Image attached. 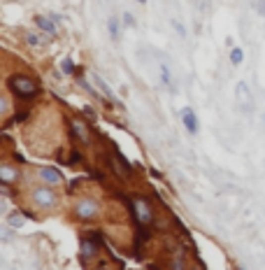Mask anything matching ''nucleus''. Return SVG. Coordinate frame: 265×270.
Segmentation results:
<instances>
[{
  "label": "nucleus",
  "instance_id": "obj_1",
  "mask_svg": "<svg viewBox=\"0 0 265 270\" xmlns=\"http://www.w3.org/2000/svg\"><path fill=\"white\" fill-rule=\"evenodd\" d=\"M7 89L12 91V96L21 98V101H31L40 93V82H35L28 75H12L7 79Z\"/></svg>",
  "mask_w": 265,
  "mask_h": 270
},
{
  "label": "nucleus",
  "instance_id": "obj_2",
  "mask_svg": "<svg viewBox=\"0 0 265 270\" xmlns=\"http://www.w3.org/2000/svg\"><path fill=\"white\" fill-rule=\"evenodd\" d=\"M75 216L79 221H96L100 216V203L93 201V198H79L72 208Z\"/></svg>",
  "mask_w": 265,
  "mask_h": 270
},
{
  "label": "nucleus",
  "instance_id": "obj_3",
  "mask_svg": "<svg viewBox=\"0 0 265 270\" xmlns=\"http://www.w3.org/2000/svg\"><path fill=\"white\" fill-rule=\"evenodd\" d=\"M31 198L33 203L38 205V208L42 210H53L56 208V203H58V198H56V191H52V186H35L31 191Z\"/></svg>",
  "mask_w": 265,
  "mask_h": 270
},
{
  "label": "nucleus",
  "instance_id": "obj_4",
  "mask_svg": "<svg viewBox=\"0 0 265 270\" xmlns=\"http://www.w3.org/2000/svg\"><path fill=\"white\" fill-rule=\"evenodd\" d=\"M133 205V212H135V219L140 226H152L154 224V208L149 205V201H144V198H133L130 201Z\"/></svg>",
  "mask_w": 265,
  "mask_h": 270
},
{
  "label": "nucleus",
  "instance_id": "obj_5",
  "mask_svg": "<svg viewBox=\"0 0 265 270\" xmlns=\"http://www.w3.org/2000/svg\"><path fill=\"white\" fill-rule=\"evenodd\" d=\"M100 254V242L96 235H84L82 242H79V256H82L84 263L93 261V259H98Z\"/></svg>",
  "mask_w": 265,
  "mask_h": 270
},
{
  "label": "nucleus",
  "instance_id": "obj_6",
  "mask_svg": "<svg viewBox=\"0 0 265 270\" xmlns=\"http://www.w3.org/2000/svg\"><path fill=\"white\" fill-rule=\"evenodd\" d=\"M38 177L42 179L47 186H61L63 184L61 170L53 168V165H42V168H38Z\"/></svg>",
  "mask_w": 265,
  "mask_h": 270
},
{
  "label": "nucleus",
  "instance_id": "obj_7",
  "mask_svg": "<svg viewBox=\"0 0 265 270\" xmlns=\"http://www.w3.org/2000/svg\"><path fill=\"white\" fill-rule=\"evenodd\" d=\"M70 131H72V135H75L82 145H89V142H91V131H89V126L84 124L79 116H72V119H70Z\"/></svg>",
  "mask_w": 265,
  "mask_h": 270
},
{
  "label": "nucleus",
  "instance_id": "obj_8",
  "mask_svg": "<svg viewBox=\"0 0 265 270\" xmlns=\"http://www.w3.org/2000/svg\"><path fill=\"white\" fill-rule=\"evenodd\" d=\"M19 177H21V172H19V168L16 165H12V163H0V184L5 186H12L19 182Z\"/></svg>",
  "mask_w": 265,
  "mask_h": 270
},
{
  "label": "nucleus",
  "instance_id": "obj_9",
  "mask_svg": "<svg viewBox=\"0 0 265 270\" xmlns=\"http://www.w3.org/2000/svg\"><path fill=\"white\" fill-rule=\"evenodd\" d=\"M182 124H184V128H186V133H189V135H198V131H200L196 109L189 108V105L182 109Z\"/></svg>",
  "mask_w": 265,
  "mask_h": 270
},
{
  "label": "nucleus",
  "instance_id": "obj_10",
  "mask_svg": "<svg viewBox=\"0 0 265 270\" xmlns=\"http://www.w3.org/2000/svg\"><path fill=\"white\" fill-rule=\"evenodd\" d=\"M235 98L240 105H244V112H251V89L247 82H237L235 84Z\"/></svg>",
  "mask_w": 265,
  "mask_h": 270
},
{
  "label": "nucleus",
  "instance_id": "obj_11",
  "mask_svg": "<svg viewBox=\"0 0 265 270\" xmlns=\"http://www.w3.org/2000/svg\"><path fill=\"white\" fill-rule=\"evenodd\" d=\"M35 26H38L42 33H47V35H56L58 33V26H56V21H53L52 16H45V14H35Z\"/></svg>",
  "mask_w": 265,
  "mask_h": 270
},
{
  "label": "nucleus",
  "instance_id": "obj_12",
  "mask_svg": "<svg viewBox=\"0 0 265 270\" xmlns=\"http://www.w3.org/2000/svg\"><path fill=\"white\" fill-rule=\"evenodd\" d=\"M114 161H116V165H119V170H121V175L123 177H130V175H133V165H130L128 161H126V156L121 154V152H119V149H114Z\"/></svg>",
  "mask_w": 265,
  "mask_h": 270
},
{
  "label": "nucleus",
  "instance_id": "obj_13",
  "mask_svg": "<svg viewBox=\"0 0 265 270\" xmlns=\"http://www.w3.org/2000/svg\"><path fill=\"white\" fill-rule=\"evenodd\" d=\"M121 26H123V23L119 21V19L109 16V21H107V33H109L112 42H119V38H121Z\"/></svg>",
  "mask_w": 265,
  "mask_h": 270
},
{
  "label": "nucleus",
  "instance_id": "obj_14",
  "mask_svg": "<svg viewBox=\"0 0 265 270\" xmlns=\"http://www.w3.org/2000/svg\"><path fill=\"white\" fill-rule=\"evenodd\" d=\"M5 224L12 226V228H23V224H26V216L21 215V212H7V216H5Z\"/></svg>",
  "mask_w": 265,
  "mask_h": 270
},
{
  "label": "nucleus",
  "instance_id": "obj_15",
  "mask_svg": "<svg viewBox=\"0 0 265 270\" xmlns=\"http://www.w3.org/2000/svg\"><path fill=\"white\" fill-rule=\"evenodd\" d=\"M91 79H93V84L98 86V91L103 93V96H105V98H109V101H112V98H114V93H112V89H109V86L105 84V79L100 77L98 72H93V75H91Z\"/></svg>",
  "mask_w": 265,
  "mask_h": 270
},
{
  "label": "nucleus",
  "instance_id": "obj_16",
  "mask_svg": "<svg viewBox=\"0 0 265 270\" xmlns=\"http://www.w3.org/2000/svg\"><path fill=\"white\" fill-rule=\"evenodd\" d=\"M160 84L167 86V89H172V91H174L172 72H170V68H167V63H160Z\"/></svg>",
  "mask_w": 265,
  "mask_h": 270
},
{
  "label": "nucleus",
  "instance_id": "obj_17",
  "mask_svg": "<svg viewBox=\"0 0 265 270\" xmlns=\"http://www.w3.org/2000/svg\"><path fill=\"white\" fill-rule=\"evenodd\" d=\"M230 63H233L235 68H240V65L244 63V49L242 47H233V49H230Z\"/></svg>",
  "mask_w": 265,
  "mask_h": 270
},
{
  "label": "nucleus",
  "instance_id": "obj_18",
  "mask_svg": "<svg viewBox=\"0 0 265 270\" xmlns=\"http://www.w3.org/2000/svg\"><path fill=\"white\" fill-rule=\"evenodd\" d=\"M26 45L28 47H40L42 45V42H45V38H42V35H40V33H26Z\"/></svg>",
  "mask_w": 265,
  "mask_h": 270
},
{
  "label": "nucleus",
  "instance_id": "obj_19",
  "mask_svg": "<svg viewBox=\"0 0 265 270\" xmlns=\"http://www.w3.org/2000/svg\"><path fill=\"white\" fill-rule=\"evenodd\" d=\"M170 270H186V256L179 254L170 261Z\"/></svg>",
  "mask_w": 265,
  "mask_h": 270
},
{
  "label": "nucleus",
  "instance_id": "obj_20",
  "mask_svg": "<svg viewBox=\"0 0 265 270\" xmlns=\"http://www.w3.org/2000/svg\"><path fill=\"white\" fill-rule=\"evenodd\" d=\"M61 70L65 72V75H75V65H72V58H63Z\"/></svg>",
  "mask_w": 265,
  "mask_h": 270
},
{
  "label": "nucleus",
  "instance_id": "obj_21",
  "mask_svg": "<svg viewBox=\"0 0 265 270\" xmlns=\"http://www.w3.org/2000/svg\"><path fill=\"white\" fill-rule=\"evenodd\" d=\"M121 23L126 26V28H133V26H135V16L130 14V12H123V14H121Z\"/></svg>",
  "mask_w": 265,
  "mask_h": 270
},
{
  "label": "nucleus",
  "instance_id": "obj_22",
  "mask_svg": "<svg viewBox=\"0 0 265 270\" xmlns=\"http://www.w3.org/2000/svg\"><path fill=\"white\" fill-rule=\"evenodd\" d=\"M7 112H9V98L2 96L0 98V116H7Z\"/></svg>",
  "mask_w": 265,
  "mask_h": 270
},
{
  "label": "nucleus",
  "instance_id": "obj_23",
  "mask_svg": "<svg viewBox=\"0 0 265 270\" xmlns=\"http://www.w3.org/2000/svg\"><path fill=\"white\" fill-rule=\"evenodd\" d=\"M254 9H256L261 16H265V0H256V2H254Z\"/></svg>",
  "mask_w": 265,
  "mask_h": 270
},
{
  "label": "nucleus",
  "instance_id": "obj_24",
  "mask_svg": "<svg viewBox=\"0 0 265 270\" xmlns=\"http://www.w3.org/2000/svg\"><path fill=\"white\" fill-rule=\"evenodd\" d=\"M172 28H174V31H177V33H179L182 38H186V31H184V26H182V23H179V21H177V19H172Z\"/></svg>",
  "mask_w": 265,
  "mask_h": 270
},
{
  "label": "nucleus",
  "instance_id": "obj_25",
  "mask_svg": "<svg viewBox=\"0 0 265 270\" xmlns=\"http://www.w3.org/2000/svg\"><path fill=\"white\" fill-rule=\"evenodd\" d=\"M12 231H14L12 226H5V228H2V240H5V242H7V240L12 238Z\"/></svg>",
  "mask_w": 265,
  "mask_h": 270
},
{
  "label": "nucleus",
  "instance_id": "obj_26",
  "mask_svg": "<svg viewBox=\"0 0 265 270\" xmlns=\"http://www.w3.org/2000/svg\"><path fill=\"white\" fill-rule=\"evenodd\" d=\"M93 270H114V268H112V266H109L107 261H100L98 266H93Z\"/></svg>",
  "mask_w": 265,
  "mask_h": 270
},
{
  "label": "nucleus",
  "instance_id": "obj_27",
  "mask_svg": "<svg viewBox=\"0 0 265 270\" xmlns=\"http://www.w3.org/2000/svg\"><path fill=\"white\" fill-rule=\"evenodd\" d=\"M135 2H140V5H147V0H135Z\"/></svg>",
  "mask_w": 265,
  "mask_h": 270
},
{
  "label": "nucleus",
  "instance_id": "obj_28",
  "mask_svg": "<svg viewBox=\"0 0 265 270\" xmlns=\"http://www.w3.org/2000/svg\"><path fill=\"white\" fill-rule=\"evenodd\" d=\"M263 124H265V114H263Z\"/></svg>",
  "mask_w": 265,
  "mask_h": 270
}]
</instances>
